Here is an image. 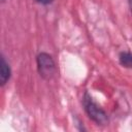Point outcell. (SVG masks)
Segmentation results:
<instances>
[{"instance_id": "obj_1", "label": "cell", "mask_w": 132, "mask_h": 132, "mask_svg": "<svg viewBox=\"0 0 132 132\" xmlns=\"http://www.w3.org/2000/svg\"><path fill=\"white\" fill-rule=\"evenodd\" d=\"M82 106L87 116L97 125H106L108 116L106 111L91 97L88 92H85L82 97Z\"/></svg>"}, {"instance_id": "obj_4", "label": "cell", "mask_w": 132, "mask_h": 132, "mask_svg": "<svg viewBox=\"0 0 132 132\" xmlns=\"http://www.w3.org/2000/svg\"><path fill=\"white\" fill-rule=\"evenodd\" d=\"M120 64L128 69H132V53L131 52H122L119 55Z\"/></svg>"}, {"instance_id": "obj_6", "label": "cell", "mask_w": 132, "mask_h": 132, "mask_svg": "<svg viewBox=\"0 0 132 132\" xmlns=\"http://www.w3.org/2000/svg\"><path fill=\"white\" fill-rule=\"evenodd\" d=\"M127 2H128L129 7H130V9H131V11H132V0H127Z\"/></svg>"}, {"instance_id": "obj_7", "label": "cell", "mask_w": 132, "mask_h": 132, "mask_svg": "<svg viewBox=\"0 0 132 132\" xmlns=\"http://www.w3.org/2000/svg\"><path fill=\"white\" fill-rule=\"evenodd\" d=\"M1 1H2V2H5V0H1Z\"/></svg>"}, {"instance_id": "obj_2", "label": "cell", "mask_w": 132, "mask_h": 132, "mask_svg": "<svg viewBox=\"0 0 132 132\" xmlns=\"http://www.w3.org/2000/svg\"><path fill=\"white\" fill-rule=\"evenodd\" d=\"M36 65L40 77L43 78L44 80L52 79L57 72V66L53 57L45 52H41L37 55Z\"/></svg>"}, {"instance_id": "obj_5", "label": "cell", "mask_w": 132, "mask_h": 132, "mask_svg": "<svg viewBox=\"0 0 132 132\" xmlns=\"http://www.w3.org/2000/svg\"><path fill=\"white\" fill-rule=\"evenodd\" d=\"M34 1L38 4H41V5H48V4L53 3L55 0H34Z\"/></svg>"}, {"instance_id": "obj_3", "label": "cell", "mask_w": 132, "mask_h": 132, "mask_svg": "<svg viewBox=\"0 0 132 132\" xmlns=\"http://www.w3.org/2000/svg\"><path fill=\"white\" fill-rule=\"evenodd\" d=\"M10 76H11L10 66L8 62L6 61L5 57L1 55V62H0V85L1 87H4L8 82Z\"/></svg>"}]
</instances>
